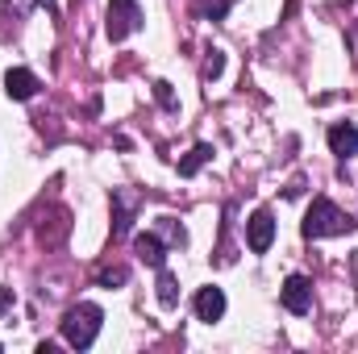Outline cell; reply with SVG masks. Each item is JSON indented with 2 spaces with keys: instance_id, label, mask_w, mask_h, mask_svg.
<instances>
[{
  "instance_id": "1",
  "label": "cell",
  "mask_w": 358,
  "mask_h": 354,
  "mask_svg": "<svg viewBox=\"0 0 358 354\" xmlns=\"http://www.w3.org/2000/svg\"><path fill=\"white\" fill-rule=\"evenodd\" d=\"M300 234H304V238H338V234H355V217L342 213L334 200L321 196V200H313V208H308Z\"/></svg>"
},
{
  "instance_id": "2",
  "label": "cell",
  "mask_w": 358,
  "mask_h": 354,
  "mask_svg": "<svg viewBox=\"0 0 358 354\" xmlns=\"http://www.w3.org/2000/svg\"><path fill=\"white\" fill-rule=\"evenodd\" d=\"M100 325H104V313L96 304H76L63 317V338H67V346L88 351L92 342H96V334H100Z\"/></svg>"
},
{
  "instance_id": "3",
  "label": "cell",
  "mask_w": 358,
  "mask_h": 354,
  "mask_svg": "<svg viewBox=\"0 0 358 354\" xmlns=\"http://www.w3.org/2000/svg\"><path fill=\"white\" fill-rule=\"evenodd\" d=\"M142 29V8L138 0H108V21H104V34L113 42H125L129 34Z\"/></svg>"
},
{
  "instance_id": "4",
  "label": "cell",
  "mask_w": 358,
  "mask_h": 354,
  "mask_svg": "<svg viewBox=\"0 0 358 354\" xmlns=\"http://www.w3.org/2000/svg\"><path fill=\"white\" fill-rule=\"evenodd\" d=\"M279 300H283V309L287 313H308L313 309V279L308 275H287L283 279V292H279Z\"/></svg>"
},
{
  "instance_id": "5",
  "label": "cell",
  "mask_w": 358,
  "mask_h": 354,
  "mask_svg": "<svg viewBox=\"0 0 358 354\" xmlns=\"http://www.w3.org/2000/svg\"><path fill=\"white\" fill-rule=\"evenodd\" d=\"M271 242H275V217H271L267 208H259V213L246 221V246H250L255 255H267Z\"/></svg>"
},
{
  "instance_id": "6",
  "label": "cell",
  "mask_w": 358,
  "mask_h": 354,
  "mask_svg": "<svg viewBox=\"0 0 358 354\" xmlns=\"http://www.w3.org/2000/svg\"><path fill=\"white\" fill-rule=\"evenodd\" d=\"M196 317L208 321V325L221 321V317H225V292H221V288H200V292H196Z\"/></svg>"
},
{
  "instance_id": "7",
  "label": "cell",
  "mask_w": 358,
  "mask_h": 354,
  "mask_svg": "<svg viewBox=\"0 0 358 354\" xmlns=\"http://www.w3.org/2000/svg\"><path fill=\"white\" fill-rule=\"evenodd\" d=\"M329 150H334L338 159H350V155H358V125H350V121H338V125L329 129Z\"/></svg>"
},
{
  "instance_id": "8",
  "label": "cell",
  "mask_w": 358,
  "mask_h": 354,
  "mask_svg": "<svg viewBox=\"0 0 358 354\" xmlns=\"http://www.w3.org/2000/svg\"><path fill=\"white\" fill-rule=\"evenodd\" d=\"M4 92H8V100H34V92H38V76L25 71V67H13V71L4 76Z\"/></svg>"
},
{
  "instance_id": "9",
  "label": "cell",
  "mask_w": 358,
  "mask_h": 354,
  "mask_svg": "<svg viewBox=\"0 0 358 354\" xmlns=\"http://www.w3.org/2000/svg\"><path fill=\"white\" fill-rule=\"evenodd\" d=\"M134 250H138V259L150 267H163L167 263V246H163V238L159 234H138L134 238Z\"/></svg>"
},
{
  "instance_id": "10",
  "label": "cell",
  "mask_w": 358,
  "mask_h": 354,
  "mask_svg": "<svg viewBox=\"0 0 358 354\" xmlns=\"http://www.w3.org/2000/svg\"><path fill=\"white\" fill-rule=\"evenodd\" d=\"M113 238H125L129 234V225H134V200H129V192H113Z\"/></svg>"
},
{
  "instance_id": "11",
  "label": "cell",
  "mask_w": 358,
  "mask_h": 354,
  "mask_svg": "<svg viewBox=\"0 0 358 354\" xmlns=\"http://www.w3.org/2000/svg\"><path fill=\"white\" fill-rule=\"evenodd\" d=\"M208 159H213V146H208V142H196V146H192V150L179 159V176L192 179L200 167H204V163H208Z\"/></svg>"
},
{
  "instance_id": "12",
  "label": "cell",
  "mask_w": 358,
  "mask_h": 354,
  "mask_svg": "<svg viewBox=\"0 0 358 354\" xmlns=\"http://www.w3.org/2000/svg\"><path fill=\"white\" fill-rule=\"evenodd\" d=\"M159 304H163V309H176L179 304V283L167 267H159Z\"/></svg>"
},
{
  "instance_id": "13",
  "label": "cell",
  "mask_w": 358,
  "mask_h": 354,
  "mask_svg": "<svg viewBox=\"0 0 358 354\" xmlns=\"http://www.w3.org/2000/svg\"><path fill=\"white\" fill-rule=\"evenodd\" d=\"M225 71V55L221 50H208V59H204V80H217Z\"/></svg>"
},
{
  "instance_id": "14",
  "label": "cell",
  "mask_w": 358,
  "mask_h": 354,
  "mask_svg": "<svg viewBox=\"0 0 358 354\" xmlns=\"http://www.w3.org/2000/svg\"><path fill=\"white\" fill-rule=\"evenodd\" d=\"M125 279H129L125 267H108V271H100V288H121Z\"/></svg>"
},
{
  "instance_id": "15",
  "label": "cell",
  "mask_w": 358,
  "mask_h": 354,
  "mask_svg": "<svg viewBox=\"0 0 358 354\" xmlns=\"http://www.w3.org/2000/svg\"><path fill=\"white\" fill-rule=\"evenodd\" d=\"M155 96H159V104H163V108H176V92H171L167 80H159V84H155Z\"/></svg>"
},
{
  "instance_id": "16",
  "label": "cell",
  "mask_w": 358,
  "mask_h": 354,
  "mask_svg": "<svg viewBox=\"0 0 358 354\" xmlns=\"http://www.w3.org/2000/svg\"><path fill=\"white\" fill-rule=\"evenodd\" d=\"M159 221H163V229H167V238H171V242H179V246L187 242V234L179 229V225H176V221H171V217H159Z\"/></svg>"
},
{
  "instance_id": "17",
  "label": "cell",
  "mask_w": 358,
  "mask_h": 354,
  "mask_svg": "<svg viewBox=\"0 0 358 354\" xmlns=\"http://www.w3.org/2000/svg\"><path fill=\"white\" fill-rule=\"evenodd\" d=\"M13 309V288H0V313H8Z\"/></svg>"
},
{
  "instance_id": "18",
  "label": "cell",
  "mask_w": 358,
  "mask_h": 354,
  "mask_svg": "<svg viewBox=\"0 0 358 354\" xmlns=\"http://www.w3.org/2000/svg\"><path fill=\"white\" fill-rule=\"evenodd\" d=\"M38 4H42V8H50V13H59V4H55V0H38Z\"/></svg>"
}]
</instances>
